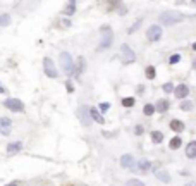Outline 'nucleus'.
Masks as SVG:
<instances>
[{
	"label": "nucleus",
	"instance_id": "nucleus-39",
	"mask_svg": "<svg viewBox=\"0 0 196 186\" xmlns=\"http://www.w3.org/2000/svg\"><path fill=\"white\" fill-rule=\"evenodd\" d=\"M193 2H194V4H196V0H193Z\"/></svg>",
	"mask_w": 196,
	"mask_h": 186
},
{
	"label": "nucleus",
	"instance_id": "nucleus-27",
	"mask_svg": "<svg viewBox=\"0 0 196 186\" xmlns=\"http://www.w3.org/2000/svg\"><path fill=\"white\" fill-rule=\"evenodd\" d=\"M141 22H143V19H138V21L134 22L133 26L129 28V31H127V33H133V31H136V29H138V28H139V24H141Z\"/></svg>",
	"mask_w": 196,
	"mask_h": 186
},
{
	"label": "nucleus",
	"instance_id": "nucleus-30",
	"mask_svg": "<svg viewBox=\"0 0 196 186\" xmlns=\"http://www.w3.org/2000/svg\"><path fill=\"white\" fill-rule=\"evenodd\" d=\"M172 90H174V86H172V83H165V85H164V91H165V93H170Z\"/></svg>",
	"mask_w": 196,
	"mask_h": 186
},
{
	"label": "nucleus",
	"instance_id": "nucleus-7",
	"mask_svg": "<svg viewBox=\"0 0 196 186\" xmlns=\"http://www.w3.org/2000/svg\"><path fill=\"white\" fill-rule=\"evenodd\" d=\"M121 50H122V59H124V64H131V62H134L136 55H134V52H133L129 47H127V45H122Z\"/></svg>",
	"mask_w": 196,
	"mask_h": 186
},
{
	"label": "nucleus",
	"instance_id": "nucleus-8",
	"mask_svg": "<svg viewBox=\"0 0 196 186\" xmlns=\"http://www.w3.org/2000/svg\"><path fill=\"white\" fill-rule=\"evenodd\" d=\"M78 114H79V119H81V122H83V126H90V124H91L90 109H88V107H81Z\"/></svg>",
	"mask_w": 196,
	"mask_h": 186
},
{
	"label": "nucleus",
	"instance_id": "nucleus-16",
	"mask_svg": "<svg viewBox=\"0 0 196 186\" xmlns=\"http://www.w3.org/2000/svg\"><path fill=\"white\" fill-rule=\"evenodd\" d=\"M155 176H157V179L164 181V183H169L170 181V176L167 174V171H155Z\"/></svg>",
	"mask_w": 196,
	"mask_h": 186
},
{
	"label": "nucleus",
	"instance_id": "nucleus-5",
	"mask_svg": "<svg viewBox=\"0 0 196 186\" xmlns=\"http://www.w3.org/2000/svg\"><path fill=\"white\" fill-rule=\"evenodd\" d=\"M43 69H45V74L48 76V78H57V67L53 66V60L52 59H43Z\"/></svg>",
	"mask_w": 196,
	"mask_h": 186
},
{
	"label": "nucleus",
	"instance_id": "nucleus-25",
	"mask_svg": "<svg viewBox=\"0 0 196 186\" xmlns=\"http://www.w3.org/2000/svg\"><path fill=\"white\" fill-rule=\"evenodd\" d=\"M76 11V7H74V0H71V4H69V7H67V9H65V14H67V16H71V14H72V12Z\"/></svg>",
	"mask_w": 196,
	"mask_h": 186
},
{
	"label": "nucleus",
	"instance_id": "nucleus-19",
	"mask_svg": "<svg viewBox=\"0 0 196 186\" xmlns=\"http://www.w3.org/2000/svg\"><path fill=\"white\" fill-rule=\"evenodd\" d=\"M151 140H153V143H162L164 134L160 133V131H153V133H151Z\"/></svg>",
	"mask_w": 196,
	"mask_h": 186
},
{
	"label": "nucleus",
	"instance_id": "nucleus-17",
	"mask_svg": "<svg viewBox=\"0 0 196 186\" xmlns=\"http://www.w3.org/2000/svg\"><path fill=\"white\" fill-rule=\"evenodd\" d=\"M167 109H169V102L167 100H158L157 105H155V110H158V112H165Z\"/></svg>",
	"mask_w": 196,
	"mask_h": 186
},
{
	"label": "nucleus",
	"instance_id": "nucleus-11",
	"mask_svg": "<svg viewBox=\"0 0 196 186\" xmlns=\"http://www.w3.org/2000/svg\"><path fill=\"white\" fill-rule=\"evenodd\" d=\"M121 165L122 167H129V169H131V167H133L134 165V159H133V155H122V159H121Z\"/></svg>",
	"mask_w": 196,
	"mask_h": 186
},
{
	"label": "nucleus",
	"instance_id": "nucleus-20",
	"mask_svg": "<svg viewBox=\"0 0 196 186\" xmlns=\"http://www.w3.org/2000/svg\"><path fill=\"white\" fill-rule=\"evenodd\" d=\"M0 126H2V129H11L12 121L11 119H7V117H2V119H0Z\"/></svg>",
	"mask_w": 196,
	"mask_h": 186
},
{
	"label": "nucleus",
	"instance_id": "nucleus-23",
	"mask_svg": "<svg viewBox=\"0 0 196 186\" xmlns=\"http://www.w3.org/2000/svg\"><path fill=\"white\" fill-rule=\"evenodd\" d=\"M122 105L124 107H133L134 105V98L133 96H126V98L122 100Z\"/></svg>",
	"mask_w": 196,
	"mask_h": 186
},
{
	"label": "nucleus",
	"instance_id": "nucleus-22",
	"mask_svg": "<svg viewBox=\"0 0 196 186\" xmlns=\"http://www.w3.org/2000/svg\"><path fill=\"white\" fill-rule=\"evenodd\" d=\"M181 143H182V141H181V138H177V136H175V138H172V140H170V148H179V147H181Z\"/></svg>",
	"mask_w": 196,
	"mask_h": 186
},
{
	"label": "nucleus",
	"instance_id": "nucleus-34",
	"mask_svg": "<svg viewBox=\"0 0 196 186\" xmlns=\"http://www.w3.org/2000/svg\"><path fill=\"white\" fill-rule=\"evenodd\" d=\"M108 107H110L108 103H101V105H100V110H101V112H105V110H108Z\"/></svg>",
	"mask_w": 196,
	"mask_h": 186
},
{
	"label": "nucleus",
	"instance_id": "nucleus-3",
	"mask_svg": "<svg viewBox=\"0 0 196 186\" xmlns=\"http://www.w3.org/2000/svg\"><path fill=\"white\" fill-rule=\"evenodd\" d=\"M112 29L110 26H103L101 28V42L98 45V50H107L112 45Z\"/></svg>",
	"mask_w": 196,
	"mask_h": 186
},
{
	"label": "nucleus",
	"instance_id": "nucleus-18",
	"mask_svg": "<svg viewBox=\"0 0 196 186\" xmlns=\"http://www.w3.org/2000/svg\"><path fill=\"white\" fill-rule=\"evenodd\" d=\"M150 169V162L148 160H139L138 162V172H146V171Z\"/></svg>",
	"mask_w": 196,
	"mask_h": 186
},
{
	"label": "nucleus",
	"instance_id": "nucleus-21",
	"mask_svg": "<svg viewBox=\"0 0 196 186\" xmlns=\"http://www.w3.org/2000/svg\"><path fill=\"white\" fill-rule=\"evenodd\" d=\"M11 24V16L9 14H2L0 16V26H9Z\"/></svg>",
	"mask_w": 196,
	"mask_h": 186
},
{
	"label": "nucleus",
	"instance_id": "nucleus-2",
	"mask_svg": "<svg viewBox=\"0 0 196 186\" xmlns=\"http://www.w3.org/2000/svg\"><path fill=\"white\" fill-rule=\"evenodd\" d=\"M60 66H62L64 73H65L67 76L74 74V60H72V57H71V53H67V52L60 53Z\"/></svg>",
	"mask_w": 196,
	"mask_h": 186
},
{
	"label": "nucleus",
	"instance_id": "nucleus-24",
	"mask_svg": "<svg viewBox=\"0 0 196 186\" xmlns=\"http://www.w3.org/2000/svg\"><path fill=\"white\" fill-rule=\"evenodd\" d=\"M146 78H148V79H153L155 78V67H151V66L146 67Z\"/></svg>",
	"mask_w": 196,
	"mask_h": 186
},
{
	"label": "nucleus",
	"instance_id": "nucleus-9",
	"mask_svg": "<svg viewBox=\"0 0 196 186\" xmlns=\"http://www.w3.org/2000/svg\"><path fill=\"white\" fill-rule=\"evenodd\" d=\"M174 93H175V96H177V98H186V96H188V93H189V88H188L186 85H179L174 90Z\"/></svg>",
	"mask_w": 196,
	"mask_h": 186
},
{
	"label": "nucleus",
	"instance_id": "nucleus-13",
	"mask_svg": "<svg viewBox=\"0 0 196 186\" xmlns=\"http://www.w3.org/2000/svg\"><path fill=\"white\" fill-rule=\"evenodd\" d=\"M186 155L189 159H196V141H191L188 147H186Z\"/></svg>",
	"mask_w": 196,
	"mask_h": 186
},
{
	"label": "nucleus",
	"instance_id": "nucleus-29",
	"mask_svg": "<svg viewBox=\"0 0 196 186\" xmlns=\"http://www.w3.org/2000/svg\"><path fill=\"white\" fill-rule=\"evenodd\" d=\"M127 186H145V184L141 183V181H138V179H129Z\"/></svg>",
	"mask_w": 196,
	"mask_h": 186
},
{
	"label": "nucleus",
	"instance_id": "nucleus-6",
	"mask_svg": "<svg viewBox=\"0 0 196 186\" xmlns=\"http://www.w3.org/2000/svg\"><path fill=\"white\" fill-rule=\"evenodd\" d=\"M146 36H148L150 42H157V40H160V36H162V28L157 26V24L150 26L148 33H146Z\"/></svg>",
	"mask_w": 196,
	"mask_h": 186
},
{
	"label": "nucleus",
	"instance_id": "nucleus-28",
	"mask_svg": "<svg viewBox=\"0 0 196 186\" xmlns=\"http://www.w3.org/2000/svg\"><path fill=\"white\" fill-rule=\"evenodd\" d=\"M181 109H182V110H191V109H193V103H191V102H182V103H181Z\"/></svg>",
	"mask_w": 196,
	"mask_h": 186
},
{
	"label": "nucleus",
	"instance_id": "nucleus-15",
	"mask_svg": "<svg viewBox=\"0 0 196 186\" xmlns=\"http://www.w3.org/2000/svg\"><path fill=\"white\" fill-rule=\"evenodd\" d=\"M90 116H91V119H93V121L100 122V124H103V122H105V119L100 116V112L96 110V109H90Z\"/></svg>",
	"mask_w": 196,
	"mask_h": 186
},
{
	"label": "nucleus",
	"instance_id": "nucleus-32",
	"mask_svg": "<svg viewBox=\"0 0 196 186\" xmlns=\"http://www.w3.org/2000/svg\"><path fill=\"white\" fill-rule=\"evenodd\" d=\"M65 88H67V91H69V93H72V91H74V86H72V83H71V81H67V83H65Z\"/></svg>",
	"mask_w": 196,
	"mask_h": 186
},
{
	"label": "nucleus",
	"instance_id": "nucleus-36",
	"mask_svg": "<svg viewBox=\"0 0 196 186\" xmlns=\"http://www.w3.org/2000/svg\"><path fill=\"white\" fill-rule=\"evenodd\" d=\"M4 91H5V90H4V88H2V85H0V93H4Z\"/></svg>",
	"mask_w": 196,
	"mask_h": 186
},
{
	"label": "nucleus",
	"instance_id": "nucleus-38",
	"mask_svg": "<svg viewBox=\"0 0 196 186\" xmlns=\"http://www.w3.org/2000/svg\"><path fill=\"white\" fill-rule=\"evenodd\" d=\"M193 67H194V69H196V60H194V62H193Z\"/></svg>",
	"mask_w": 196,
	"mask_h": 186
},
{
	"label": "nucleus",
	"instance_id": "nucleus-35",
	"mask_svg": "<svg viewBox=\"0 0 196 186\" xmlns=\"http://www.w3.org/2000/svg\"><path fill=\"white\" fill-rule=\"evenodd\" d=\"M5 186H17V183H9V184H5Z\"/></svg>",
	"mask_w": 196,
	"mask_h": 186
},
{
	"label": "nucleus",
	"instance_id": "nucleus-31",
	"mask_svg": "<svg viewBox=\"0 0 196 186\" xmlns=\"http://www.w3.org/2000/svg\"><path fill=\"white\" fill-rule=\"evenodd\" d=\"M179 60H181V57H179V55H172V57L169 59V62H170V64H177Z\"/></svg>",
	"mask_w": 196,
	"mask_h": 186
},
{
	"label": "nucleus",
	"instance_id": "nucleus-4",
	"mask_svg": "<svg viewBox=\"0 0 196 186\" xmlns=\"http://www.w3.org/2000/svg\"><path fill=\"white\" fill-rule=\"evenodd\" d=\"M4 105L12 112H22L24 110V103H22L19 98H7V100L4 102Z\"/></svg>",
	"mask_w": 196,
	"mask_h": 186
},
{
	"label": "nucleus",
	"instance_id": "nucleus-33",
	"mask_svg": "<svg viewBox=\"0 0 196 186\" xmlns=\"http://www.w3.org/2000/svg\"><path fill=\"white\" fill-rule=\"evenodd\" d=\"M143 131H145L143 126H136V129H134V133L136 134H143Z\"/></svg>",
	"mask_w": 196,
	"mask_h": 186
},
{
	"label": "nucleus",
	"instance_id": "nucleus-12",
	"mask_svg": "<svg viewBox=\"0 0 196 186\" xmlns=\"http://www.w3.org/2000/svg\"><path fill=\"white\" fill-rule=\"evenodd\" d=\"M170 129L175 131V133H181V131H184V122L174 119V121H170Z\"/></svg>",
	"mask_w": 196,
	"mask_h": 186
},
{
	"label": "nucleus",
	"instance_id": "nucleus-40",
	"mask_svg": "<svg viewBox=\"0 0 196 186\" xmlns=\"http://www.w3.org/2000/svg\"><path fill=\"white\" fill-rule=\"evenodd\" d=\"M188 186H193V184H188Z\"/></svg>",
	"mask_w": 196,
	"mask_h": 186
},
{
	"label": "nucleus",
	"instance_id": "nucleus-26",
	"mask_svg": "<svg viewBox=\"0 0 196 186\" xmlns=\"http://www.w3.org/2000/svg\"><path fill=\"white\" fill-rule=\"evenodd\" d=\"M155 112V105H145V114H146V116H151V114H153Z\"/></svg>",
	"mask_w": 196,
	"mask_h": 186
},
{
	"label": "nucleus",
	"instance_id": "nucleus-14",
	"mask_svg": "<svg viewBox=\"0 0 196 186\" xmlns=\"http://www.w3.org/2000/svg\"><path fill=\"white\" fill-rule=\"evenodd\" d=\"M83 67H85V59H83V57H79V59H78V66L74 67V74H72V76H76V78H79V74L83 73Z\"/></svg>",
	"mask_w": 196,
	"mask_h": 186
},
{
	"label": "nucleus",
	"instance_id": "nucleus-1",
	"mask_svg": "<svg viewBox=\"0 0 196 186\" xmlns=\"http://www.w3.org/2000/svg\"><path fill=\"white\" fill-rule=\"evenodd\" d=\"M184 21V16L181 12H175V11H167L160 16V22L164 26H174L177 22H182Z\"/></svg>",
	"mask_w": 196,
	"mask_h": 186
},
{
	"label": "nucleus",
	"instance_id": "nucleus-10",
	"mask_svg": "<svg viewBox=\"0 0 196 186\" xmlns=\"http://www.w3.org/2000/svg\"><path fill=\"white\" fill-rule=\"evenodd\" d=\"M22 148V143L21 141H14V143H9L7 145V154L12 155V154H17V152H21Z\"/></svg>",
	"mask_w": 196,
	"mask_h": 186
},
{
	"label": "nucleus",
	"instance_id": "nucleus-37",
	"mask_svg": "<svg viewBox=\"0 0 196 186\" xmlns=\"http://www.w3.org/2000/svg\"><path fill=\"white\" fill-rule=\"evenodd\" d=\"M193 50H196V42H194V43H193Z\"/></svg>",
	"mask_w": 196,
	"mask_h": 186
}]
</instances>
